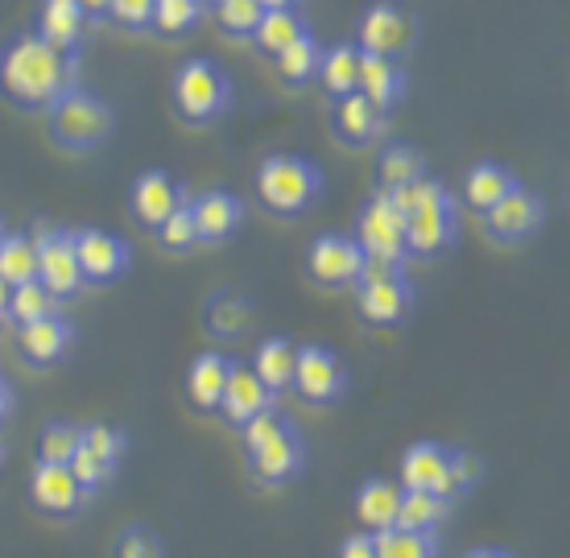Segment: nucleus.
<instances>
[{
  "label": "nucleus",
  "instance_id": "nucleus-54",
  "mask_svg": "<svg viewBox=\"0 0 570 558\" xmlns=\"http://www.w3.org/2000/svg\"><path fill=\"white\" fill-rule=\"evenodd\" d=\"M203 4H224V0H203Z\"/></svg>",
  "mask_w": 570,
  "mask_h": 558
},
{
  "label": "nucleus",
  "instance_id": "nucleus-48",
  "mask_svg": "<svg viewBox=\"0 0 570 558\" xmlns=\"http://www.w3.org/2000/svg\"><path fill=\"white\" fill-rule=\"evenodd\" d=\"M340 558H376V538L372 533H352L340 546Z\"/></svg>",
  "mask_w": 570,
  "mask_h": 558
},
{
  "label": "nucleus",
  "instance_id": "nucleus-35",
  "mask_svg": "<svg viewBox=\"0 0 570 558\" xmlns=\"http://www.w3.org/2000/svg\"><path fill=\"white\" fill-rule=\"evenodd\" d=\"M83 447V430L71 427V422H62V418H55V422H46L42 427V439H38V456L46 459V463H71V456Z\"/></svg>",
  "mask_w": 570,
  "mask_h": 558
},
{
  "label": "nucleus",
  "instance_id": "nucleus-15",
  "mask_svg": "<svg viewBox=\"0 0 570 558\" xmlns=\"http://www.w3.org/2000/svg\"><path fill=\"white\" fill-rule=\"evenodd\" d=\"M183 203H186V190H183L178 178H170V174L149 170L132 183V215L141 219L145 228L157 232L174 212H178V207H183Z\"/></svg>",
  "mask_w": 570,
  "mask_h": 558
},
{
  "label": "nucleus",
  "instance_id": "nucleus-53",
  "mask_svg": "<svg viewBox=\"0 0 570 558\" xmlns=\"http://www.w3.org/2000/svg\"><path fill=\"white\" fill-rule=\"evenodd\" d=\"M261 9H294V0H257Z\"/></svg>",
  "mask_w": 570,
  "mask_h": 558
},
{
  "label": "nucleus",
  "instance_id": "nucleus-7",
  "mask_svg": "<svg viewBox=\"0 0 570 558\" xmlns=\"http://www.w3.org/2000/svg\"><path fill=\"white\" fill-rule=\"evenodd\" d=\"M38 282H42L58 302L75 298L83 290V270L75 257V236L71 232H42L38 236Z\"/></svg>",
  "mask_w": 570,
  "mask_h": 558
},
{
  "label": "nucleus",
  "instance_id": "nucleus-28",
  "mask_svg": "<svg viewBox=\"0 0 570 558\" xmlns=\"http://www.w3.org/2000/svg\"><path fill=\"white\" fill-rule=\"evenodd\" d=\"M446 517H451V497H442V492H405L401 497V530L434 533Z\"/></svg>",
  "mask_w": 570,
  "mask_h": 558
},
{
  "label": "nucleus",
  "instance_id": "nucleus-49",
  "mask_svg": "<svg viewBox=\"0 0 570 558\" xmlns=\"http://www.w3.org/2000/svg\"><path fill=\"white\" fill-rule=\"evenodd\" d=\"M13 385H9V381H0V422H4V418L13 414Z\"/></svg>",
  "mask_w": 570,
  "mask_h": 558
},
{
  "label": "nucleus",
  "instance_id": "nucleus-3",
  "mask_svg": "<svg viewBox=\"0 0 570 558\" xmlns=\"http://www.w3.org/2000/svg\"><path fill=\"white\" fill-rule=\"evenodd\" d=\"M323 190V174L318 166H311L306 158H289V154H277V158H265L257 170V195L261 203L277 215H298L306 212Z\"/></svg>",
  "mask_w": 570,
  "mask_h": 558
},
{
  "label": "nucleus",
  "instance_id": "nucleus-46",
  "mask_svg": "<svg viewBox=\"0 0 570 558\" xmlns=\"http://www.w3.org/2000/svg\"><path fill=\"white\" fill-rule=\"evenodd\" d=\"M157 0H108V17L125 29H149L154 26Z\"/></svg>",
  "mask_w": 570,
  "mask_h": 558
},
{
  "label": "nucleus",
  "instance_id": "nucleus-31",
  "mask_svg": "<svg viewBox=\"0 0 570 558\" xmlns=\"http://www.w3.org/2000/svg\"><path fill=\"white\" fill-rule=\"evenodd\" d=\"M376 174H381V190H397V186L426 174V158L417 154L414 145H385V154L376 161Z\"/></svg>",
  "mask_w": 570,
  "mask_h": 558
},
{
  "label": "nucleus",
  "instance_id": "nucleus-50",
  "mask_svg": "<svg viewBox=\"0 0 570 558\" xmlns=\"http://www.w3.org/2000/svg\"><path fill=\"white\" fill-rule=\"evenodd\" d=\"M87 9V17H108V0H79Z\"/></svg>",
  "mask_w": 570,
  "mask_h": 558
},
{
  "label": "nucleus",
  "instance_id": "nucleus-16",
  "mask_svg": "<svg viewBox=\"0 0 570 558\" xmlns=\"http://www.w3.org/2000/svg\"><path fill=\"white\" fill-rule=\"evenodd\" d=\"M446 468H451V451L442 443H414L401 459V488L405 492H442L451 497L446 488Z\"/></svg>",
  "mask_w": 570,
  "mask_h": 558
},
{
  "label": "nucleus",
  "instance_id": "nucleus-40",
  "mask_svg": "<svg viewBox=\"0 0 570 558\" xmlns=\"http://www.w3.org/2000/svg\"><path fill=\"white\" fill-rule=\"evenodd\" d=\"M157 241L161 248H170V253H186V248H195L199 244V228H195V212H190V203H183L178 212L157 228Z\"/></svg>",
  "mask_w": 570,
  "mask_h": 558
},
{
  "label": "nucleus",
  "instance_id": "nucleus-37",
  "mask_svg": "<svg viewBox=\"0 0 570 558\" xmlns=\"http://www.w3.org/2000/svg\"><path fill=\"white\" fill-rule=\"evenodd\" d=\"M207 323H212L215 335H244L248 323H253V306L244 298H232V294H219L207 311Z\"/></svg>",
  "mask_w": 570,
  "mask_h": 558
},
{
  "label": "nucleus",
  "instance_id": "nucleus-51",
  "mask_svg": "<svg viewBox=\"0 0 570 558\" xmlns=\"http://www.w3.org/2000/svg\"><path fill=\"white\" fill-rule=\"evenodd\" d=\"M468 558H513L509 550H497V546H480V550H471Z\"/></svg>",
  "mask_w": 570,
  "mask_h": 558
},
{
  "label": "nucleus",
  "instance_id": "nucleus-29",
  "mask_svg": "<svg viewBox=\"0 0 570 558\" xmlns=\"http://www.w3.org/2000/svg\"><path fill=\"white\" fill-rule=\"evenodd\" d=\"M318 79H323V87H327L335 100L360 91V50L356 46H331V50H323Z\"/></svg>",
  "mask_w": 570,
  "mask_h": 558
},
{
  "label": "nucleus",
  "instance_id": "nucleus-8",
  "mask_svg": "<svg viewBox=\"0 0 570 558\" xmlns=\"http://www.w3.org/2000/svg\"><path fill=\"white\" fill-rule=\"evenodd\" d=\"M71 236H75V257H79V270H83L87 282L108 286V282L129 273L132 253L120 236H112V232H104V228H79V232H71Z\"/></svg>",
  "mask_w": 570,
  "mask_h": 558
},
{
  "label": "nucleus",
  "instance_id": "nucleus-13",
  "mask_svg": "<svg viewBox=\"0 0 570 558\" xmlns=\"http://www.w3.org/2000/svg\"><path fill=\"white\" fill-rule=\"evenodd\" d=\"M306 265H311L314 282H323V286H352L364 273V248L352 236H318L311 244Z\"/></svg>",
  "mask_w": 570,
  "mask_h": 558
},
{
  "label": "nucleus",
  "instance_id": "nucleus-26",
  "mask_svg": "<svg viewBox=\"0 0 570 558\" xmlns=\"http://www.w3.org/2000/svg\"><path fill=\"white\" fill-rule=\"evenodd\" d=\"M294 364H298V347L289 340H265L257 347V360H253V372H257L269 393H282V389L294 385Z\"/></svg>",
  "mask_w": 570,
  "mask_h": 558
},
{
  "label": "nucleus",
  "instance_id": "nucleus-4",
  "mask_svg": "<svg viewBox=\"0 0 570 558\" xmlns=\"http://www.w3.org/2000/svg\"><path fill=\"white\" fill-rule=\"evenodd\" d=\"M174 104H178V112H183L186 120L207 125V120L228 112V104H232L228 75L219 71L215 62H207V58H190V62H183L178 75H174Z\"/></svg>",
  "mask_w": 570,
  "mask_h": 558
},
{
  "label": "nucleus",
  "instance_id": "nucleus-55",
  "mask_svg": "<svg viewBox=\"0 0 570 558\" xmlns=\"http://www.w3.org/2000/svg\"><path fill=\"white\" fill-rule=\"evenodd\" d=\"M0 241H4V224H0Z\"/></svg>",
  "mask_w": 570,
  "mask_h": 558
},
{
  "label": "nucleus",
  "instance_id": "nucleus-32",
  "mask_svg": "<svg viewBox=\"0 0 570 558\" xmlns=\"http://www.w3.org/2000/svg\"><path fill=\"white\" fill-rule=\"evenodd\" d=\"M302 33H306V26H302V17L294 13V9H265L257 33H253V42H257L265 55L277 58L289 42H298Z\"/></svg>",
  "mask_w": 570,
  "mask_h": 558
},
{
  "label": "nucleus",
  "instance_id": "nucleus-2",
  "mask_svg": "<svg viewBox=\"0 0 570 558\" xmlns=\"http://www.w3.org/2000/svg\"><path fill=\"white\" fill-rule=\"evenodd\" d=\"M50 133L62 149H75V154H87L104 145L116 133V112L112 104L100 100L96 91L87 87H67L55 104H50Z\"/></svg>",
  "mask_w": 570,
  "mask_h": 558
},
{
  "label": "nucleus",
  "instance_id": "nucleus-14",
  "mask_svg": "<svg viewBox=\"0 0 570 558\" xmlns=\"http://www.w3.org/2000/svg\"><path fill=\"white\" fill-rule=\"evenodd\" d=\"M414 306V290L405 282V273H389L376 282H360V315L376 323V327H393L410 315Z\"/></svg>",
  "mask_w": 570,
  "mask_h": 558
},
{
  "label": "nucleus",
  "instance_id": "nucleus-30",
  "mask_svg": "<svg viewBox=\"0 0 570 558\" xmlns=\"http://www.w3.org/2000/svg\"><path fill=\"white\" fill-rule=\"evenodd\" d=\"M0 282H9V286L38 282V241L4 232V241H0Z\"/></svg>",
  "mask_w": 570,
  "mask_h": 558
},
{
  "label": "nucleus",
  "instance_id": "nucleus-22",
  "mask_svg": "<svg viewBox=\"0 0 570 558\" xmlns=\"http://www.w3.org/2000/svg\"><path fill=\"white\" fill-rule=\"evenodd\" d=\"M360 91H364L381 112H389V108L401 100V91H405V75H401L397 58L360 50Z\"/></svg>",
  "mask_w": 570,
  "mask_h": 558
},
{
  "label": "nucleus",
  "instance_id": "nucleus-47",
  "mask_svg": "<svg viewBox=\"0 0 570 558\" xmlns=\"http://www.w3.org/2000/svg\"><path fill=\"white\" fill-rule=\"evenodd\" d=\"M116 558H161V542L145 526H129L116 538Z\"/></svg>",
  "mask_w": 570,
  "mask_h": 558
},
{
  "label": "nucleus",
  "instance_id": "nucleus-19",
  "mask_svg": "<svg viewBox=\"0 0 570 558\" xmlns=\"http://www.w3.org/2000/svg\"><path fill=\"white\" fill-rule=\"evenodd\" d=\"M195 212V228H199V244H219L228 241L232 232L240 228L244 219V203L232 195V190H207L190 203Z\"/></svg>",
  "mask_w": 570,
  "mask_h": 558
},
{
  "label": "nucleus",
  "instance_id": "nucleus-18",
  "mask_svg": "<svg viewBox=\"0 0 570 558\" xmlns=\"http://www.w3.org/2000/svg\"><path fill=\"white\" fill-rule=\"evenodd\" d=\"M71 340H75V327L58 315L33 319V323H26V327L17 331V347H21V356H26L29 364H38V369H46V364H55V360L67 356Z\"/></svg>",
  "mask_w": 570,
  "mask_h": 558
},
{
  "label": "nucleus",
  "instance_id": "nucleus-33",
  "mask_svg": "<svg viewBox=\"0 0 570 558\" xmlns=\"http://www.w3.org/2000/svg\"><path fill=\"white\" fill-rule=\"evenodd\" d=\"M318 67H323V46L314 42L311 33H302L298 42H289L277 55V71L285 84H311V79H318Z\"/></svg>",
  "mask_w": 570,
  "mask_h": 558
},
{
  "label": "nucleus",
  "instance_id": "nucleus-52",
  "mask_svg": "<svg viewBox=\"0 0 570 558\" xmlns=\"http://www.w3.org/2000/svg\"><path fill=\"white\" fill-rule=\"evenodd\" d=\"M9 298H13V286L0 282V319H9Z\"/></svg>",
  "mask_w": 570,
  "mask_h": 558
},
{
  "label": "nucleus",
  "instance_id": "nucleus-23",
  "mask_svg": "<svg viewBox=\"0 0 570 558\" xmlns=\"http://www.w3.org/2000/svg\"><path fill=\"white\" fill-rule=\"evenodd\" d=\"M232 369H236V360L219 356V352H203V356L190 364V372H186V393H190V401H195L199 410H219Z\"/></svg>",
  "mask_w": 570,
  "mask_h": 558
},
{
  "label": "nucleus",
  "instance_id": "nucleus-34",
  "mask_svg": "<svg viewBox=\"0 0 570 558\" xmlns=\"http://www.w3.org/2000/svg\"><path fill=\"white\" fill-rule=\"evenodd\" d=\"M376 558H439L434 533H414V530H376Z\"/></svg>",
  "mask_w": 570,
  "mask_h": 558
},
{
  "label": "nucleus",
  "instance_id": "nucleus-24",
  "mask_svg": "<svg viewBox=\"0 0 570 558\" xmlns=\"http://www.w3.org/2000/svg\"><path fill=\"white\" fill-rule=\"evenodd\" d=\"M401 497H405V488L393 484V480H364L356 492V517L368 526L372 533L376 530H393L401 517Z\"/></svg>",
  "mask_w": 570,
  "mask_h": 558
},
{
  "label": "nucleus",
  "instance_id": "nucleus-36",
  "mask_svg": "<svg viewBox=\"0 0 570 558\" xmlns=\"http://www.w3.org/2000/svg\"><path fill=\"white\" fill-rule=\"evenodd\" d=\"M55 294L42 286V282H26V286H13V298H9V319L13 323H33V319L55 315Z\"/></svg>",
  "mask_w": 570,
  "mask_h": 558
},
{
  "label": "nucleus",
  "instance_id": "nucleus-1",
  "mask_svg": "<svg viewBox=\"0 0 570 558\" xmlns=\"http://www.w3.org/2000/svg\"><path fill=\"white\" fill-rule=\"evenodd\" d=\"M0 87L17 108L29 112H50V104L75 87V67L71 55H62L58 46H50L38 33L13 38L0 55Z\"/></svg>",
  "mask_w": 570,
  "mask_h": 558
},
{
  "label": "nucleus",
  "instance_id": "nucleus-45",
  "mask_svg": "<svg viewBox=\"0 0 570 558\" xmlns=\"http://www.w3.org/2000/svg\"><path fill=\"white\" fill-rule=\"evenodd\" d=\"M67 468H71V472H75V480H79V484H83V492H87V497H91V492H100V488L108 484V480H112V468H104L100 459L91 456V451H87V447H79V451H75V456H71V463H67Z\"/></svg>",
  "mask_w": 570,
  "mask_h": 558
},
{
  "label": "nucleus",
  "instance_id": "nucleus-10",
  "mask_svg": "<svg viewBox=\"0 0 570 558\" xmlns=\"http://www.w3.org/2000/svg\"><path fill=\"white\" fill-rule=\"evenodd\" d=\"M546 219V207L542 199L525 190V186H513L509 195L500 203H492L484 212V224H488V236L500 244H517V241H529L533 232L542 228Z\"/></svg>",
  "mask_w": 570,
  "mask_h": 558
},
{
  "label": "nucleus",
  "instance_id": "nucleus-44",
  "mask_svg": "<svg viewBox=\"0 0 570 558\" xmlns=\"http://www.w3.org/2000/svg\"><path fill=\"white\" fill-rule=\"evenodd\" d=\"M442 190H446V186H442L439 178H426V174H422V178H414V183H405V186H397V190H389V199L397 203L401 215H410V212H417L422 203L434 199V195H442Z\"/></svg>",
  "mask_w": 570,
  "mask_h": 558
},
{
  "label": "nucleus",
  "instance_id": "nucleus-9",
  "mask_svg": "<svg viewBox=\"0 0 570 558\" xmlns=\"http://www.w3.org/2000/svg\"><path fill=\"white\" fill-rule=\"evenodd\" d=\"M451 241H455V199H451V190H442L430 203H422L417 212L405 215V248L417 257H434Z\"/></svg>",
  "mask_w": 570,
  "mask_h": 558
},
{
  "label": "nucleus",
  "instance_id": "nucleus-25",
  "mask_svg": "<svg viewBox=\"0 0 570 558\" xmlns=\"http://www.w3.org/2000/svg\"><path fill=\"white\" fill-rule=\"evenodd\" d=\"M335 125H340L343 141L368 145L385 129V112H381L364 91H352V96H343L340 108H335Z\"/></svg>",
  "mask_w": 570,
  "mask_h": 558
},
{
  "label": "nucleus",
  "instance_id": "nucleus-38",
  "mask_svg": "<svg viewBox=\"0 0 570 558\" xmlns=\"http://www.w3.org/2000/svg\"><path fill=\"white\" fill-rule=\"evenodd\" d=\"M199 17H203V0H157L154 29H161V33L178 38V33H186V29L195 26Z\"/></svg>",
  "mask_w": 570,
  "mask_h": 558
},
{
  "label": "nucleus",
  "instance_id": "nucleus-17",
  "mask_svg": "<svg viewBox=\"0 0 570 558\" xmlns=\"http://www.w3.org/2000/svg\"><path fill=\"white\" fill-rule=\"evenodd\" d=\"M302 463H306V443L294 427H285L277 439L253 451V476L261 484H285L289 476L302 472Z\"/></svg>",
  "mask_w": 570,
  "mask_h": 558
},
{
  "label": "nucleus",
  "instance_id": "nucleus-41",
  "mask_svg": "<svg viewBox=\"0 0 570 558\" xmlns=\"http://www.w3.org/2000/svg\"><path fill=\"white\" fill-rule=\"evenodd\" d=\"M83 447L91 451V456L100 459L104 468H112L116 472V463L125 459V451H129V443H125V434L116 427H87L83 430Z\"/></svg>",
  "mask_w": 570,
  "mask_h": 558
},
{
  "label": "nucleus",
  "instance_id": "nucleus-12",
  "mask_svg": "<svg viewBox=\"0 0 570 558\" xmlns=\"http://www.w3.org/2000/svg\"><path fill=\"white\" fill-rule=\"evenodd\" d=\"M29 497H33V505L50 517H71V513H79L87 501L83 484L75 480L71 468H67V463H46V459L33 468V476H29Z\"/></svg>",
  "mask_w": 570,
  "mask_h": 558
},
{
  "label": "nucleus",
  "instance_id": "nucleus-21",
  "mask_svg": "<svg viewBox=\"0 0 570 558\" xmlns=\"http://www.w3.org/2000/svg\"><path fill=\"white\" fill-rule=\"evenodd\" d=\"M265 405H273V393L265 389V381H261L253 369L236 364L228 376V389H224V401H219V414L228 418V422H236V427H244V422L253 414H261Z\"/></svg>",
  "mask_w": 570,
  "mask_h": 558
},
{
  "label": "nucleus",
  "instance_id": "nucleus-11",
  "mask_svg": "<svg viewBox=\"0 0 570 558\" xmlns=\"http://www.w3.org/2000/svg\"><path fill=\"white\" fill-rule=\"evenodd\" d=\"M414 17L397 4H385V0L360 17V50H368V55L401 58L414 46Z\"/></svg>",
  "mask_w": 570,
  "mask_h": 558
},
{
  "label": "nucleus",
  "instance_id": "nucleus-42",
  "mask_svg": "<svg viewBox=\"0 0 570 558\" xmlns=\"http://www.w3.org/2000/svg\"><path fill=\"white\" fill-rule=\"evenodd\" d=\"M480 476H484V459L475 456V451H451V468H446L451 501H455L459 492H468V488L480 484Z\"/></svg>",
  "mask_w": 570,
  "mask_h": 558
},
{
  "label": "nucleus",
  "instance_id": "nucleus-6",
  "mask_svg": "<svg viewBox=\"0 0 570 558\" xmlns=\"http://www.w3.org/2000/svg\"><path fill=\"white\" fill-rule=\"evenodd\" d=\"M294 385L311 405H331L347 393V369L331 347L306 344L298 347V364H294Z\"/></svg>",
  "mask_w": 570,
  "mask_h": 558
},
{
  "label": "nucleus",
  "instance_id": "nucleus-27",
  "mask_svg": "<svg viewBox=\"0 0 570 558\" xmlns=\"http://www.w3.org/2000/svg\"><path fill=\"white\" fill-rule=\"evenodd\" d=\"M513 186H517V178L504 170V166H497V161H480V166L468 174V183H463V199H468L471 212H488V207L504 199Z\"/></svg>",
  "mask_w": 570,
  "mask_h": 558
},
{
  "label": "nucleus",
  "instance_id": "nucleus-39",
  "mask_svg": "<svg viewBox=\"0 0 570 558\" xmlns=\"http://www.w3.org/2000/svg\"><path fill=\"white\" fill-rule=\"evenodd\" d=\"M215 13H219V26L228 29L232 38H253L265 9L257 0H224V4H215Z\"/></svg>",
  "mask_w": 570,
  "mask_h": 558
},
{
  "label": "nucleus",
  "instance_id": "nucleus-20",
  "mask_svg": "<svg viewBox=\"0 0 570 558\" xmlns=\"http://www.w3.org/2000/svg\"><path fill=\"white\" fill-rule=\"evenodd\" d=\"M83 33H87V9L79 4V0H42L38 38L58 46L62 55H71V50H79Z\"/></svg>",
  "mask_w": 570,
  "mask_h": 558
},
{
  "label": "nucleus",
  "instance_id": "nucleus-5",
  "mask_svg": "<svg viewBox=\"0 0 570 558\" xmlns=\"http://www.w3.org/2000/svg\"><path fill=\"white\" fill-rule=\"evenodd\" d=\"M360 248L372 261H393L405 265L410 248H405V215L397 212V203L389 199V190H376L364 212H360Z\"/></svg>",
  "mask_w": 570,
  "mask_h": 558
},
{
  "label": "nucleus",
  "instance_id": "nucleus-43",
  "mask_svg": "<svg viewBox=\"0 0 570 558\" xmlns=\"http://www.w3.org/2000/svg\"><path fill=\"white\" fill-rule=\"evenodd\" d=\"M285 427H289V422H285L282 414H277V405H265V410H261V414H253V418H248V422H244V427H240V434H244V447H248V456H253V451H257V447H265V443H269V439H277V434H282Z\"/></svg>",
  "mask_w": 570,
  "mask_h": 558
}]
</instances>
